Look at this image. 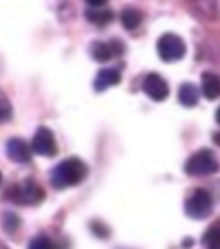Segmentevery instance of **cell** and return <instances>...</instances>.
Segmentation results:
<instances>
[{
    "label": "cell",
    "mask_w": 220,
    "mask_h": 249,
    "mask_svg": "<svg viewBox=\"0 0 220 249\" xmlns=\"http://www.w3.org/2000/svg\"><path fill=\"white\" fill-rule=\"evenodd\" d=\"M89 175V166L78 158H68L52 170L51 183L55 189H66L82 183Z\"/></svg>",
    "instance_id": "obj_1"
},
{
    "label": "cell",
    "mask_w": 220,
    "mask_h": 249,
    "mask_svg": "<svg viewBox=\"0 0 220 249\" xmlns=\"http://www.w3.org/2000/svg\"><path fill=\"white\" fill-rule=\"evenodd\" d=\"M7 194L11 196L12 201L16 204H21V206H37L45 199L43 189L32 178H26L18 185H14Z\"/></svg>",
    "instance_id": "obj_2"
},
{
    "label": "cell",
    "mask_w": 220,
    "mask_h": 249,
    "mask_svg": "<svg viewBox=\"0 0 220 249\" xmlns=\"http://www.w3.org/2000/svg\"><path fill=\"white\" fill-rule=\"evenodd\" d=\"M217 170H219V161H217L215 154L208 149H201V151L194 152L185 163V173L193 177L213 175Z\"/></svg>",
    "instance_id": "obj_3"
},
{
    "label": "cell",
    "mask_w": 220,
    "mask_h": 249,
    "mask_svg": "<svg viewBox=\"0 0 220 249\" xmlns=\"http://www.w3.org/2000/svg\"><path fill=\"white\" fill-rule=\"evenodd\" d=\"M156 49H158L160 59L165 62L181 61L185 55L184 40L179 35H173V33H165L163 36H160V40H158V43H156Z\"/></svg>",
    "instance_id": "obj_4"
},
{
    "label": "cell",
    "mask_w": 220,
    "mask_h": 249,
    "mask_svg": "<svg viewBox=\"0 0 220 249\" xmlns=\"http://www.w3.org/2000/svg\"><path fill=\"white\" fill-rule=\"evenodd\" d=\"M213 210V199L210 196V192L198 189L193 194L189 196L185 201V213L194 220H203L206 218Z\"/></svg>",
    "instance_id": "obj_5"
},
{
    "label": "cell",
    "mask_w": 220,
    "mask_h": 249,
    "mask_svg": "<svg viewBox=\"0 0 220 249\" xmlns=\"http://www.w3.org/2000/svg\"><path fill=\"white\" fill-rule=\"evenodd\" d=\"M32 149L35 154L45 156V158H52L57 154V144H55L54 133L47 128V126H40L35 132L32 142Z\"/></svg>",
    "instance_id": "obj_6"
},
{
    "label": "cell",
    "mask_w": 220,
    "mask_h": 249,
    "mask_svg": "<svg viewBox=\"0 0 220 249\" xmlns=\"http://www.w3.org/2000/svg\"><path fill=\"white\" fill-rule=\"evenodd\" d=\"M142 90H144V93L147 95V97L153 99V101H156V102L165 101L170 93L168 83L165 82V78L160 76L158 73H149L144 78V82H142Z\"/></svg>",
    "instance_id": "obj_7"
},
{
    "label": "cell",
    "mask_w": 220,
    "mask_h": 249,
    "mask_svg": "<svg viewBox=\"0 0 220 249\" xmlns=\"http://www.w3.org/2000/svg\"><path fill=\"white\" fill-rule=\"evenodd\" d=\"M123 52V45L118 42V40H111V42H94L91 45V54L95 61L99 62H106L110 59L116 57Z\"/></svg>",
    "instance_id": "obj_8"
},
{
    "label": "cell",
    "mask_w": 220,
    "mask_h": 249,
    "mask_svg": "<svg viewBox=\"0 0 220 249\" xmlns=\"http://www.w3.org/2000/svg\"><path fill=\"white\" fill-rule=\"evenodd\" d=\"M32 151L33 149L23 139H11L5 144V152H7L9 160H12L14 163H30L32 161Z\"/></svg>",
    "instance_id": "obj_9"
},
{
    "label": "cell",
    "mask_w": 220,
    "mask_h": 249,
    "mask_svg": "<svg viewBox=\"0 0 220 249\" xmlns=\"http://www.w3.org/2000/svg\"><path fill=\"white\" fill-rule=\"evenodd\" d=\"M120 80H122V74H120L118 70H114V68H106V70H101L97 73L94 80V89L97 92H102V90L110 89V87L118 85Z\"/></svg>",
    "instance_id": "obj_10"
},
{
    "label": "cell",
    "mask_w": 220,
    "mask_h": 249,
    "mask_svg": "<svg viewBox=\"0 0 220 249\" xmlns=\"http://www.w3.org/2000/svg\"><path fill=\"white\" fill-rule=\"evenodd\" d=\"M201 92L206 99L213 101V99L220 97V78L217 74L204 73L201 76Z\"/></svg>",
    "instance_id": "obj_11"
},
{
    "label": "cell",
    "mask_w": 220,
    "mask_h": 249,
    "mask_svg": "<svg viewBox=\"0 0 220 249\" xmlns=\"http://www.w3.org/2000/svg\"><path fill=\"white\" fill-rule=\"evenodd\" d=\"M179 101H181V104L185 106V107H193V106H196L198 101H200V92H198V89L193 83H184V85L179 89Z\"/></svg>",
    "instance_id": "obj_12"
},
{
    "label": "cell",
    "mask_w": 220,
    "mask_h": 249,
    "mask_svg": "<svg viewBox=\"0 0 220 249\" xmlns=\"http://www.w3.org/2000/svg\"><path fill=\"white\" fill-rule=\"evenodd\" d=\"M85 14H87V19L91 21V23L97 24V26H104V24L113 21V12L108 11V9L94 7V9H89Z\"/></svg>",
    "instance_id": "obj_13"
},
{
    "label": "cell",
    "mask_w": 220,
    "mask_h": 249,
    "mask_svg": "<svg viewBox=\"0 0 220 249\" xmlns=\"http://www.w3.org/2000/svg\"><path fill=\"white\" fill-rule=\"evenodd\" d=\"M122 23L127 30H135V28H139V24L142 23V14L137 9L128 7L122 12Z\"/></svg>",
    "instance_id": "obj_14"
},
{
    "label": "cell",
    "mask_w": 220,
    "mask_h": 249,
    "mask_svg": "<svg viewBox=\"0 0 220 249\" xmlns=\"http://www.w3.org/2000/svg\"><path fill=\"white\" fill-rule=\"evenodd\" d=\"M203 244L208 249H220V223H213L203 235Z\"/></svg>",
    "instance_id": "obj_15"
},
{
    "label": "cell",
    "mask_w": 220,
    "mask_h": 249,
    "mask_svg": "<svg viewBox=\"0 0 220 249\" xmlns=\"http://www.w3.org/2000/svg\"><path fill=\"white\" fill-rule=\"evenodd\" d=\"M12 116V106H11V101L7 99L2 90H0V123H5L9 121Z\"/></svg>",
    "instance_id": "obj_16"
},
{
    "label": "cell",
    "mask_w": 220,
    "mask_h": 249,
    "mask_svg": "<svg viewBox=\"0 0 220 249\" xmlns=\"http://www.w3.org/2000/svg\"><path fill=\"white\" fill-rule=\"evenodd\" d=\"M19 225H21V220L14 213H5L4 214V229H5V232H9V233L16 232V230L19 229Z\"/></svg>",
    "instance_id": "obj_17"
},
{
    "label": "cell",
    "mask_w": 220,
    "mask_h": 249,
    "mask_svg": "<svg viewBox=\"0 0 220 249\" xmlns=\"http://www.w3.org/2000/svg\"><path fill=\"white\" fill-rule=\"evenodd\" d=\"M28 249H54V246H52L51 239H47L45 235H38V237H35L30 242Z\"/></svg>",
    "instance_id": "obj_18"
},
{
    "label": "cell",
    "mask_w": 220,
    "mask_h": 249,
    "mask_svg": "<svg viewBox=\"0 0 220 249\" xmlns=\"http://www.w3.org/2000/svg\"><path fill=\"white\" fill-rule=\"evenodd\" d=\"M92 232H95L97 235H101V237H106V235H110V230H108V227L102 225L101 222L92 223Z\"/></svg>",
    "instance_id": "obj_19"
},
{
    "label": "cell",
    "mask_w": 220,
    "mask_h": 249,
    "mask_svg": "<svg viewBox=\"0 0 220 249\" xmlns=\"http://www.w3.org/2000/svg\"><path fill=\"white\" fill-rule=\"evenodd\" d=\"M200 2L204 5V11L213 12V5H215V0H200Z\"/></svg>",
    "instance_id": "obj_20"
},
{
    "label": "cell",
    "mask_w": 220,
    "mask_h": 249,
    "mask_svg": "<svg viewBox=\"0 0 220 249\" xmlns=\"http://www.w3.org/2000/svg\"><path fill=\"white\" fill-rule=\"evenodd\" d=\"M87 4L92 5V7H102V5L106 4L108 0H85Z\"/></svg>",
    "instance_id": "obj_21"
},
{
    "label": "cell",
    "mask_w": 220,
    "mask_h": 249,
    "mask_svg": "<svg viewBox=\"0 0 220 249\" xmlns=\"http://www.w3.org/2000/svg\"><path fill=\"white\" fill-rule=\"evenodd\" d=\"M213 140H215V144H217V145H220V132H219V133H215Z\"/></svg>",
    "instance_id": "obj_22"
},
{
    "label": "cell",
    "mask_w": 220,
    "mask_h": 249,
    "mask_svg": "<svg viewBox=\"0 0 220 249\" xmlns=\"http://www.w3.org/2000/svg\"><path fill=\"white\" fill-rule=\"evenodd\" d=\"M215 118H217V121H219V123H220V107L217 109V114H215Z\"/></svg>",
    "instance_id": "obj_23"
},
{
    "label": "cell",
    "mask_w": 220,
    "mask_h": 249,
    "mask_svg": "<svg viewBox=\"0 0 220 249\" xmlns=\"http://www.w3.org/2000/svg\"><path fill=\"white\" fill-rule=\"evenodd\" d=\"M0 249H9V248H7V246H5V244H4V242L0 241Z\"/></svg>",
    "instance_id": "obj_24"
},
{
    "label": "cell",
    "mask_w": 220,
    "mask_h": 249,
    "mask_svg": "<svg viewBox=\"0 0 220 249\" xmlns=\"http://www.w3.org/2000/svg\"><path fill=\"white\" fill-rule=\"evenodd\" d=\"M0 183H2V173H0Z\"/></svg>",
    "instance_id": "obj_25"
}]
</instances>
